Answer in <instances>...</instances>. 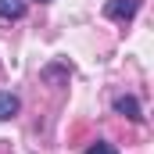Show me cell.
I'll return each instance as SVG.
<instances>
[{"label":"cell","instance_id":"6da1fadb","mask_svg":"<svg viewBox=\"0 0 154 154\" xmlns=\"http://www.w3.org/2000/svg\"><path fill=\"white\" fill-rule=\"evenodd\" d=\"M140 4H143V0H108V4H104V14L115 18V22H129V18L140 11Z\"/></svg>","mask_w":154,"mask_h":154},{"label":"cell","instance_id":"7a4b0ae2","mask_svg":"<svg viewBox=\"0 0 154 154\" xmlns=\"http://www.w3.org/2000/svg\"><path fill=\"white\" fill-rule=\"evenodd\" d=\"M115 111L125 115V118H133V122H143V111H140V100H136V97H118Z\"/></svg>","mask_w":154,"mask_h":154},{"label":"cell","instance_id":"3957f363","mask_svg":"<svg viewBox=\"0 0 154 154\" xmlns=\"http://www.w3.org/2000/svg\"><path fill=\"white\" fill-rule=\"evenodd\" d=\"M18 108H22V104H18V97H14V93H0V122L14 118V115H18Z\"/></svg>","mask_w":154,"mask_h":154},{"label":"cell","instance_id":"277c9868","mask_svg":"<svg viewBox=\"0 0 154 154\" xmlns=\"http://www.w3.org/2000/svg\"><path fill=\"white\" fill-rule=\"evenodd\" d=\"M25 14V0H0V18H22Z\"/></svg>","mask_w":154,"mask_h":154},{"label":"cell","instance_id":"5b68a950","mask_svg":"<svg viewBox=\"0 0 154 154\" xmlns=\"http://www.w3.org/2000/svg\"><path fill=\"white\" fill-rule=\"evenodd\" d=\"M86 154H118V151L111 147V143H104V140H97V143H90V147H86Z\"/></svg>","mask_w":154,"mask_h":154},{"label":"cell","instance_id":"8992f818","mask_svg":"<svg viewBox=\"0 0 154 154\" xmlns=\"http://www.w3.org/2000/svg\"><path fill=\"white\" fill-rule=\"evenodd\" d=\"M39 4H47V0H39Z\"/></svg>","mask_w":154,"mask_h":154}]
</instances>
